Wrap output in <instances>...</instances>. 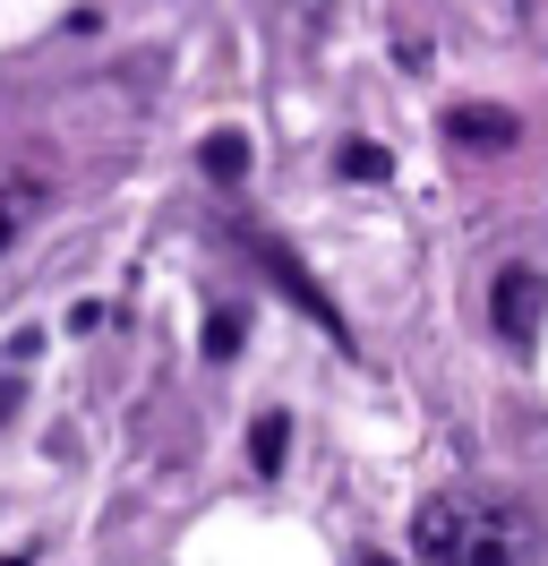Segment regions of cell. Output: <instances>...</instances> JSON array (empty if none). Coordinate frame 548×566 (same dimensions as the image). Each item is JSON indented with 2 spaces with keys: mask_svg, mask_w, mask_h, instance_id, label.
Returning <instances> with one entry per match:
<instances>
[{
  "mask_svg": "<svg viewBox=\"0 0 548 566\" xmlns=\"http://www.w3.org/2000/svg\"><path fill=\"white\" fill-rule=\"evenodd\" d=\"M411 558L420 566H531L540 558V524L514 497L438 490L429 506H411Z\"/></svg>",
  "mask_w": 548,
  "mask_h": 566,
  "instance_id": "1",
  "label": "cell"
},
{
  "mask_svg": "<svg viewBox=\"0 0 548 566\" xmlns=\"http://www.w3.org/2000/svg\"><path fill=\"white\" fill-rule=\"evenodd\" d=\"M240 249H249V258H257V266H266V275L283 283V292H292V310H301V318H317V326H326V335L342 344V353H351V326H342V310L326 301V283L308 275V266H301V258H292L283 241H274V232H257V223H240Z\"/></svg>",
  "mask_w": 548,
  "mask_h": 566,
  "instance_id": "2",
  "label": "cell"
},
{
  "mask_svg": "<svg viewBox=\"0 0 548 566\" xmlns=\"http://www.w3.org/2000/svg\"><path fill=\"white\" fill-rule=\"evenodd\" d=\"M540 318H548V275L540 266H497V283H488V326L506 335L514 353H531V344H540Z\"/></svg>",
  "mask_w": 548,
  "mask_h": 566,
  "instance_id": "3",
  "label": "cell"
},
{
  "mask_svg": "<svg viewBox=\"0 0 548 566\" xmlns=\"http://www.w3.org/2000/svg\"><path fill=\"white\" fill-rule=\"evenodd\" d=\"M514 138H523V120L497 112V104H454V112H445V146H479V155H497V146H514Z\"/></svg>",
  "mask_w": 548,
  "mask_h": 566,
  "instance_id": "4",
  "label": "cell"
},
{
  "mask_svg": "<svg viewBox=\"0 0 548 566\" xmlns=\"http://www.w3.org/2000/svg\"><path fill=\"white\" fill-rule=\"evenodd\" d=\"M198 164H205L214 189H240V180H249V138H240V129H214V138L198 146Z\"/></svg>",
  "mask_w": 548,
  "mask_h": 566,
  "instance_id": "5",
  "label": "cell"
},
{
  "mask_svg": "<svg viewBox=\"0 0 548 566\" xmlns=\"http://www.w3.org/2000/svg\"><path fill=\"white\" fill-rule=\"evenodd\" d=\"M249 463H257L266 481L292 463V421H283V412H257V421H249Z\"/></svg>",
  "mask_w": 548,
  "mask_h": 566,
  "instance_id": "6",
  "label": "cell"
},
{
  "mask_svg": "<svg viewBox=\"0 0 548 566\" xmlns=\"http://www.w3.org/2000/svg\"><path fill=\"white\" fill-rule=\"evenodd\" d=\"M335 172H342V180H360V189H369V180H386V172H394V155H386V146H377V138H342Z\"/></svg>",
  "mask_w": 548,
  "mask_h": 566,
  "instance_id": "7",
  "label": "cell"
},
{
  "mask_svg": "<svg viewBox=\"0 0 548 566\" xmlns=\"http://www.w3.org/2000/svg\"><path fill=\"white\" fill-rule=\"evenodd\" d=\"M240 344H249V318H240V310H214V318H205V360H232Z\"/></svg>",
  "mask_w": 548,
  "mask_h": 566,
  "instance_id": "8",
  "label": "cell"
},
{
  "mask_svg": "<svg viewBox=\"0 0 548 566\" xmlns=\"http://www.w3.org/2000/svg\"><path fill=\"white\" fill-rule=\"evenodd\" d=\"M283 9H292V18H301V27H317V18H326V9H335V0H283Z\"/></svg>",
  "mask_w": 548,
  "mask_h": 566,
  "instance_id": "9",
  "label": "cell"
},
{
  "mask_svg": "<svg viewBox=\"0 0 548 566\" xmlns=\"http://www.w3.org/2000/svg\"><path fill=\"white\" fill-rule=\"evenodd\" d=\"M9 241H18V214H9V207H0V249H9Z\"/></svg>",
  "mask_w": 548,
  "mask_h": 566,
  "instance_id": "10",
  "label": "cell"
},
{
  "mask_svg": "<svg viewBox=\"0 0 548 566\" xmlns=\"http://www.w3.org/2000/svg\"><path fill=\"white\" fill-rule=\"evenodd\" d=\"M360 566H394V558H377V549H369V558H360Z\"/></svg>",
  "mask_w": 548,
  "mask_h": 566,
  "instance_id": "11",
  "label": "cell"
},
{
  "mask_svg": "<svg viewBox=\"0 0 548 566\" xmlns=\"http://www.w3.org/2000/svg\"><path fill=\"white\" fill-rule=\"evenodd\" d=\"M0 566H27V558H0Z\"/></svg>",
  "mask_w": 548,
  "mask_h": 566,
  "instance_id": "12",
  "label": "cell"
}]
</instances>
